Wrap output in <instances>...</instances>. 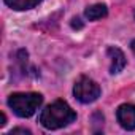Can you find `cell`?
<instances>
[{
    "mask_svg": "<svg viewBox=\"0 0 135 135\" xmlns=\"http://www.w3.org/2000/svg\"><path fill=\"white\" fill-rule=\"evenodd\" d=\"M43 95L38 92H16L8 97V107L19 118H30L41 105Z\"/></svg>",
    "mask_w": 135,
    "mask_h": 135,
    "instance_id": "2",
    "label": "cell"
},
{
    "mask_svg": "<svg viewBox=\"0 0 135 135\" xmlns=\"http://www.w3.org/2000/svg\"><path fill=\"white\" fill-rule=\"evenodd\" d=\"M108 15V8L105 3H95V5H91L86 8L84 11V16L89 19V21H97V19H102Z\"/></svg>",
    "mask_w": 135,
    "mask_h": 135,
    "instance_id": "7",
    "label": "cell"
},
{
    "mask_svg": "<svg viewBox=\"0 0 135 135\" xmlns=\"http://www.w3.org/2000/svg\"><path fill=\"white\" fill-rule=\"evenodd\" d=\"M15 133H24V135H30V130H27V129H13L11 132H10V135H15Z\"/></svg>",
    "mask_w": 135,
    "mask_h": 135,
    "instance_id": "9",
    "label": "cell"
},
{
    "mask_svg": "<svg viewBox=\"0 0 135 135\" xmlns=\"http://www.w3.org/2000/svg\"><path fill=\"white\" fill-rule=\"evenodd\" d=\"M72 27H73V29H81V27H83L81 19H80V18H73V19H72Z\"/></svg>",
    "mask_w": 135,
    "mask_h": 135,
    "instance_id": "8",
    "label": "cell"
},
{
    "mask_svg": "<svg viewBox=\"0 0 135 135\" xmlns=\"http://www.w3.org/2000/svg\"><path fill=\"white\" fill-rule=\"evenodd\" d=\"M107 54L110 57V73L116 75V73L122 72V69L126 67V56H124V52L119 48L110 46L107 49Z\"/></svg>",
    "mask_w": 135,
    "mask_h": 135,
    "instance_id": "5",
    "label": "cell"
},
{
    "mask_svg": "<svg viewBox=\"0 0 135 135\" xmlns=\"http://www.w3.org/2000/svg\"><path fill=\"white\" fill-rule=\"evenodd\" d=\"M5 122H7V116H5V114L2 113V122H0V126L3 127V126H5Z\"/></svg>",
    "mask_w": 135,
    "mask_h": 135,
    "instance_id": "10",
    "label": "cell"
},
{
    "mask_svg": "<svg viewBox=\"0 0 135 135\" xmlns=\"http://www.w3.org/2000/svg\"><path fill=\"white\" fill-rule=\"evenodd\" d=\"M76 119V113L72 110V107L64 102V100H56L54 103L48 105L41 114H40V124L48 129V130H56L62 129L65 126L72 124Z\"/></svg>",
    "mask_w": 135,
    "mask_h": 135,
    "instance_id": "1",
    "label": "cell"
},
{
    "mask_svg": "<svg viewBox=\"0 0 135 135\" xmlns=\"http://www.w3.org/2000/svg\"><path fill=\"white\" fill-rule=\"evenodd\" d=\"M43 0H5V5L10 7L11 10H16V11H26V10L35 8Z\"/></svg>",
    "mask_w": 135,
    "mask_h": 135,
    "instance_id": "6",
    "label": "cell"
},
{
    "mask_svg": "<svg viewBox=\"0 0 135 135\" xmlns=\"http://www.w3.org/2000/svg\"><path fill=\"white\" fill-rule=\"evenodd\" d=\"M73 95L81 103H92L100 97V86L88 76H80L73 86Z\"/></svg>",
    "mask_w": 135,
    "mask_h": 135,
    "instance_id": "3",
    "label": "cell"
},
{
    "mask_svg": "<svg viewBox=\"0 0 135 135\" xmlns=\"http://www.w3.org/2000/svg\"><path fill=\"white\" fill-rule=\"evenodd\" d=\"M130 48H132V51H133V54H135V40L130 43Z\"/></svg>",
    "mask_w": 135,
    "mask_h": 135,
    "instance_id": "11",
    "label": "cell"
},
{
    "mask_svg": "<svg viewBox=\"0 0 135 135\" xmlns=\"http://www.w3.org/2000/svg\"><path fill=\"white\" fill-rule=\"evenodd\" d=\"M118 122L126 130H135V105L132 103H122L119 105L116 111Z\"/></svg>",
    "mask_w": 135,
    "mask_h": 135,
    "instance_id": "4",
    "label": "cell"
}]
</instances>
